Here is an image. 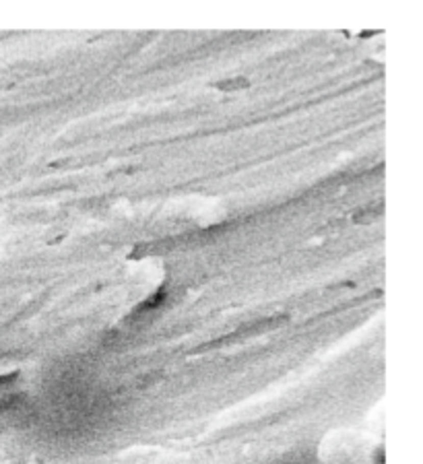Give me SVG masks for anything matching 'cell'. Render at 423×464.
<instances>
[{
	"instance_id": "7a4b0ae2",
	"label": "cell",
	"mask_w": 423,
	"mask_h": 464,
	"mask_svg": "<svg viewBox=\"0 0 423 464\" xmlns=\"http://www.w3.org/2000/svg\"><path fill=\"white\" fill-rule=\"evenodd\" d=\"M376 217V211L374 209H365V211H357L355 215H353V221L355 223H367V221H371Z\"/></svg>"
},
{
	"instance_id": "6da1fadb",
	"label": "cell",
	"mask_w": 423,
	"mask_h": 464,
	"mask_svg": "<svg viewBox=\"0 0 423 464\" xmlns=\"http://www.w3.org/2000/svg\"><path fill=\"white\" fill-rule=\"evenodd\" d=\"M248 79L244 77H236V79H227V81H221L217 83L215 87L221 89V91H238V89H248Z\"/></svg>"
}]
</instances>
